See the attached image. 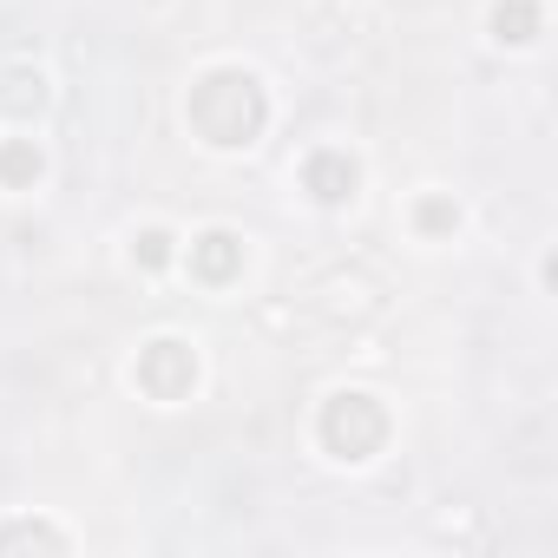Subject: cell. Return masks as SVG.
Instances as JSON below:
<instances>
[{
	"label": "cell",
	"mask_w": 558,
	"mask_h": 558,
	"mask_svg": "<svg viewBox=\"0 0 558 558\" xmlns=\"http://www.w3.org/2000/svg\"><path fill=\"white\" fill-rule=\"evenodd\" d=\"M184 119H191V132H197L210 151H250V145L263 138V125H269V99H263L256 73H243V66H210V73L191 86Z\"/></svg>",
	"instance_id": "cell-1"
},
{
	"label": "cell",
	"mask_w": 558,
	"mask_h": 558,
	"mask_svg": "<svg viewBox=\"0 0 558 558\" xmlns=\"http://www.w3.org/2000/svg\"><path fill=\"white\" fill-rule=\"evenodd\" d=\"M316 440H323L336 460L362 466V460H375V453L388 447V408H381L375 395H362V388H342V395L323 401V414H316Z\"/></svg>",
	"instance_id": "cell-2"
},
{
	"label": "cell",
	"mask_w": 558,
	"mask_h": 558,
	"mask_svg": "<svg viewBox=\"0 0 558 558\" xmlns=\"http://www.w3.org/2000/svg\"><path fill=\"white\" fill-rule=\"evenodd\" d=\"M132 381H138V395H151V401H184V395L197 388V349L178 342V336H158V342L138 349Z\"/></svg>",
	"instance_id": "cell-3"
},
{
	"label": "cell",
	"mask_w": 558,
	"mask_h": 558,
	"mask_svg": "<svg viewBox=\"0 0 558 558\" xmlns=\"http://www.w3.org/2000/svg\"><path fill=\"white\" fill-rule=\"evenodd\" d=\"M355 184H362V165H355L342 145H316V151L303 158V191H310L323 210H342V204L355 197Z\"/></svg>",
	"instance_id": "cell-4"
},
{
	"label": "cell",
	"mask_w": 558,
	"mask_h": 558,
	"mask_svg": "<svg viewBox=\"0 0 558 558\" xmlns=\"http://www.w3.org/2000/svg\"><path fill=\"white\" fill-rule=\"evenodd\" d=\"M184 263H191V276H197L204 290H223V283L243 276V236L236 230H197Z\"/></svg>",
	"instance_id": "cell-5"
},
{
	"label": "cell",
	"mask_w": 558,
	"mask_h": 558,
	"mask_svg": "<svg viewBox=\"0 0 558 558\" xmlns=\"http://www.w3.org/2000/svg\"><path fill=\"white\" fill-rule=\"evenodd\" d=\"M538 27H545L538 0H493V40L499 47H532Z\"/></svg>",
	"instance_id": "cell-6"
},
{
	"label": "cell",
	"mask_w": 558,
	"mask_h": 558,
	"mask_svg": "<svg viewBox=\"0 0 558 558\" xmlns=\"http://www.w3.org/2000/svg\"><path fill=\"white\" fill-rule=\"evenodd\" d=\"M47 178V151L34 138H0V184L8 191H34Z\"/></svg>",
	"instance_id": "cell-7"
},
{
	"label": "cell",
	"mask_w": 558,
	"mask_h": 558,
	"mask_svg": "<svg viewBox=\"0 0 558 558\" xmlns=\"http://www.w3.org/2000/svg\"><path fill=\"white\" fill-rule=\"evenodd\" d=\"M47 106V80L14 66V73H0V112H14V119H34Z\"/></svg>",
	"instance_id": "cell-8"
},
{
	"label": "cell",
	"mask_w": 558,
	"mask_h": 558,
	"mask_svg": "<svg viewBox=\"0 0 558 558\" xmlns=\"http://www.w3.org/2000/svg\"><path fill=\"white\" fill-rule=\"evenodd\" d=\"M21 545L66 551V532H53V525H40V519H14V525H0V551H21Z\"/></svg>",
	"instance_id": "cell-9"
},
{
	"label": "cell",
	"mask_w": 558,
	"mask_h": 558,
	"mask_svg": "<svg viewBox=\"0 0 558 558\" xmlns=\"http://www.w3.org/2000/svg\"><path fill=\"white\" fill-rule=\"evenodd\" d=\"M414 230L421 236H453L460 230V204L453 197H421L414 204Z\"/></svg>",
	"instance_id": "cell-10"
},
{
	"label": "cell",
	"mask_w": 558,
	"mask_h": 558,
	"mask_svg": "<svg viewBox=\"0 0 558 558\" xmlns=\"http://www.w3.org/2000/svg\"><path fill=\"white\" fill-rule=\"evenodd\" d=\"M171 243H178V236L151 223V230H138V236H132V263H138V269H165V263H171Z\"/></svg>",
	"instance_id": "cell-11"
}]
</instances>
